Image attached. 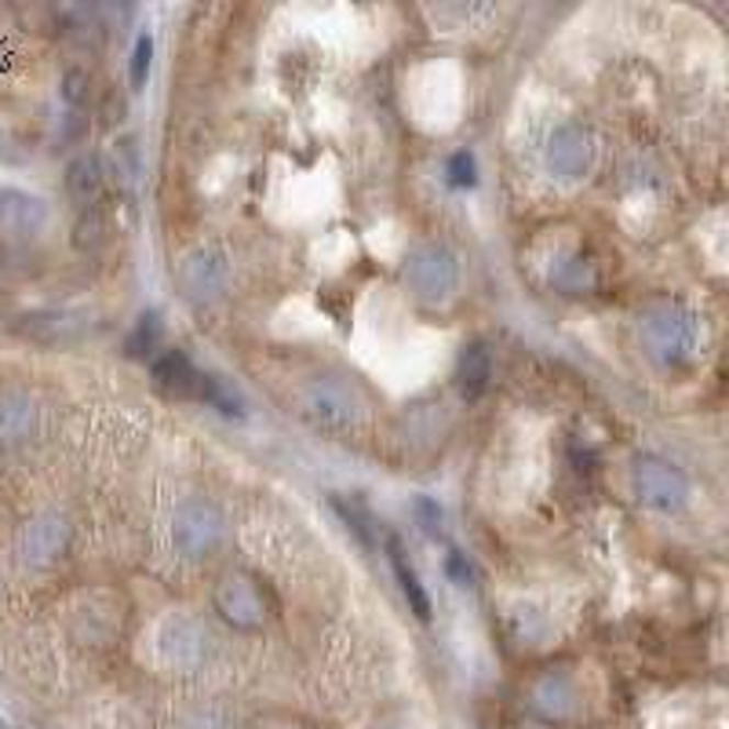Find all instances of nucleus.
<instances>
[{
    "instance_id": "1",
    "label": "nucleus",
    "mask_w": 729,
    "mask_h": 729,
    "mask_svg": "<svg viewBox=\"0 0 729 729\" xmlns=\"http://www.w3.org/2000/svg\"><path fill=\"white\" fill-rule=\"evenodd\" d=\"M405 278L419 303H441V300H449V292L456 289V259L446 248L427 245L408 256Z\"/></svg>"
},
{
    "instance_id": "2",
    "label": "nucleus",
    "mask_w": 729,
    "mask_h": 729,
    "mask_svg": "<svg viewBox=\"0 0 729 729\" xmlns=\"http://www.w3.org/2000/svg\"><path fill=\"white\" fill-rule=\"evenodd\" d=\"M635 489L646 507L657 511H678L686 504V478L664 460H638L635 467Z\"/></svg>"
},
{
    "instance_id": "3",
    "label": "nucleus",
    "mask_w": 729,
    "mask_h": 729,
    "mask_svg": "<svg viewBox=\"0 0 729 729\" xmlns=\"http://www.w3.org/2000/svg\"><path fill=\"white\" fill-rule=\"evenodd\" d=\"M646 339L664 361H678V358L689 355L693 339H697V328H693L689 314L675 311V306H660V311L649 314Z\"/></svg>"
},
{
    "instance_id": "4",
    "label": "nucleus",
    "mask_w": 729,
    "mask_h": 729,
    "mask_svg": "<svg viewBox=\"0 0 729 729\" xmlns=\"http://www.w3.org/2000/svg\"><path fill=\"white\" fill-rule=\"evenodd\" d=\"M223 540V521L215 515L212 507L204 504H190L179 511L176 518V543L182 554L190 558H201V554H212L215 547Z\"/></svg>"
},
{
    "instance_id": "5",
    "label": "nucleus",
    "mask_w": 729,
    "mask_h": 729,
    "mask_svg": "<svg viewBox=\"0 0 729 729\" xmlns=\"http://www.w3.org/2000/svg\"><path fill=\"white\" fill-rule=\"evenodd\" d=\"M587 161H591V146H587L584 128L562 124V128L551 135V146H547V165H551V172L562 179H576V176H584Z\"/></svg>"
},
{
    "instance_id": "6",
    "label": "nucleus",
    "mask_w": 729,
    "mask_h": 729,
    "mask_svg": "<svg viewBox=\"0 0 729 729\" xmlns=\"http://www.w3.org/2000/svg\"><path fill=\"white\" fill-rule=\"evenodd\" d=\"M44 220H48V212L37 198L22 190H0V231L30 237L41 231Z\"/></svg>"
},
{
    "instance_id": "7",
    "label": "nucleus",
    "mask_w": 729,
    "mask_h": 729,
    "mask_svg": "<svg viewBox=\"0 0 729 729\" xmlns=\"http://www.w3.org/2000/svg\"><path fill=\"white\" fill-rule=\"evenodd\" d=\"M154 380L165 394H176V397H198L201 391V372L193 369L182 350H165V355L154 361Z\"/></svg>"
},
{
    "instance_id": "8",
    "label": "nucleus",
    "mask_w": 729,
    "mask_h": 729,
    "mask_svg": "<svg viewBox=\"0 0 729 729\" xmlns=\"http://www.w3.org/2000/svg\"><path fill=\"white\" fill-rule=\"evenodd\" d=\"M306 408H311L322 424H333V427H344L358 416L355 397L339 383H314L311 391H306Z\"/></svg>"
},
{
    "instance_id": "9",
    "label": "nucleus",
    "mask_w": 729,
    "mask_h": 729,
    "mask_svg": "<svg viewBox=\"0 0 729 729\" xmlns=\"http://www.w3.org/2000/svg\"><path fill=\"white\" fill-rule=\"evenodd\" d=\"M102 187H106V168H102L99 154H81L66 168V193H70L81 209H91V204L99 201Z\"/></svg>"
},
{
    "instance_id": "10",
    "label": "nucleus",
    "mask_w": 729,
    "mask_h": 729,
    "mask_svg": "<svg viewBox=\"0 0 729 729\" xmlns=\"http://www.w3.org/2000/svg\"><path fill=\"white\" fill-rule=\"evenodd\" d=\"M223 278H226L223 263H220V259H212V256H204V253L190 256L187 263H182V270H179V281H182V289H187L190 300L215 295V292L223 289Z\"/></svg>"
},
{
    "instance_id": "11",
    "label": "nucleus",
    "mask_w": 729,
    "mask_h": 729,
    "mask_svg": "<svg viewBox=\"0 0 729 729\" xmlns=\"http://www.w3.org/2000/svg\"><path fill=\"white\" fill-rule=\"evenodd\" d=\"M63 543H66V526L59 518L33 521V526L26 529V537H22V547H26L30 562H52V558L63 551Z\"/></svg>"
},
{
    "instance_id": "12",
    "label": "nucleus",
    "mask_w": 729,
    "mask_h": 729,
    "mask_svg": "<svg viewBox=\"0 0 729 729\" xmlns=\"http://www.w3.org/2000/svg\"><path fill=\"white\" fill-rule=\"evenodd\" d=\"M456 380H460L463 397H478L489 386V380H493V358H489V350L482 344L463 347L460 369H456Z\"/></svg>"
},
{
    "instance_id": "13",
    "label": "nucleus",
    "mask_w": 729,
    "mask_h": 729,
    "mask_svg": "<svg viewBox=\"0 0 729 729\" xmlns=\"http://www.w3.org/2000/svg\"><path fill=\"white\" fill-rule=\"evenodd\" d=\"M391 562H394L397 584H402V595L408 598V606H413V613H416L419 620H430V598H427V591L419 587V576L413 573V565L405 562L402 543H397L394 537H391Z\"/></svg>"
},
{
    "instance_id": "14",
    "label": "nucleus",
    "mask_w": 729,
    "mask_h": 729,
    "mask_svg": "<svg viewBox=\"0 0 729 729\" xmlns=\"http://www.w3.org/2000/svg\"><path fill=\"white\" fill-rule=\"evenodd\" d=\"M26 427H30V405L19 402V397H0V435L19 438L26 435Z\"/></svg>"
},
{
    "instance_id": "15",
    "label": "nucleus",
    "mask_w": 729,
    "mask_h": 729,
    "mask_svg": "<svg viewBox=\"0 0 729 729\" xmlns=\"http://www.w3.org/2000/svg\"><path fill=\"white\" fill-rule=\"evenodd\" d=\"M150 63H154V37H150V33H143V37L135 41L132 63H128V81H132V91H143V88H146V77H150Z\"/></svg>"
},
{
    "instance_id": "16",
    "label": "nucleus",
    "mask_w": 729,
    "mask_h": 729,
    "mask_svg": "<svg viewBox=\"0 0 729 729\" xmlns=\"http://www.w3.org/2000/svg\"><path fill=\"white\" fill-rule=\"evenodd\" d=\"M157 336H161V322H157V314H143L139 325H135L132 339H128V355H132V358L150 355L154 344H157Z\"/></svg>"
},
{
    "instance_id": "17",
    "label": "nucleus",
    "mask_w": 729,
    "mask_h": 729,
    "mask_svg": "<svg viewBox=\"0 0 729 729\" xmlns=\"http://www.w3.org/2000/svg\"><path fill=\"white\" fill-rule=\"evenodd\" d=\"M474 157L467 154V150H460V154H452L449 157V182L456 190H463V187H474Z\"/></svg>"
},
{
    "instance_id": "18",
    "label": "nucleus",
    "mask_w": 729,
    "mask_h": 729,
    "mask_svg": "<svg viewBox=\"0 0 729 729\" xmlns=\"http://www.w3.org/2000/svg\"><path fill=\"white\" fill-rule=\"evenodd\" d=\"M63 96H66V102H70V106H81V102L88 99V74H81V70H70V74H66Z\"/></svg>"
},
{
    "instance_id": "19",
    "label": "nucleus",
    "mask_w": 729,
    "mask_h": 729,
    "mask_svg": "<svg viewBox=\"0 0 729 729\" xmlns=\"http://www.w3.org/2000/svg\"><path fill=\"white\" fill-rule=\"evenodd\" d=\"M449 576H452V580H456V584H460V587H467V584H471V569L463 565V558H460V554H452V558H449Z\"/></svg>"
}]
</instances>
